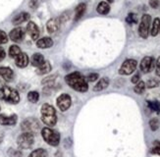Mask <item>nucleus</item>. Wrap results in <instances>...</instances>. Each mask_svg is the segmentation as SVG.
I'll return each mask as SVG.
<instances>
[{
  "label": "nucleus",
  "instance_id": "nucleus-1",
  "mask_svg": "<svg viewBox=\"0 0 160 157\" xmlns=\"http://www.w3.org/2000/svg\"><path fill=\"white\" fill-rule=\"evenodd\" d=\"M67 85L73 88L74 91L80 92H86L88 90V85L87 79L79 72H74L67 75L65 77Z\"/></svg>",
  "mask_w": 160,
  "mask_h": 157
},
{
  "label": "nucleus",
  "instance_id": "nucleus-2",
  "mask_svg": "<svg viewBox=\"0 0 160 157\" xmlns=\"http://www.w3.org/2000/svg\"><path fill=\"white\" fill-rule=\"evenodd\" d=\"M40 114H41V120L46 126L53 127L56 125L57 123V115L56 111L52 105L44 103L41 106L40 109Z\"/></svg>",
  "mask_w": 160,
  "mask_h": 157
},
{
  "label": "nucleus",
  "instance_id": "nucleus-3",
  "mask_svg": "<svg viewBox=\"0 0 160 157\" xmlns=\"http://www.w3.org/2000/svg\"><path fill=\"white\" fill-rule=\"evenodd\" d=\"M0 99L8 102L10 104H17L20 101V94L15 88L7 86H0Z\"/></svg>",
  "mask_w": 160,
  "mask_h": 157
},
{
  "label": "nucleus",
  "instance_id": "nucleus-4",
  "mask_svg": "<svg viewBox=\"0 0 160 157\" xmlns=\"http://www.w3.org/2000/svg\"><path fill=\"white\" fill-rule=\"evenodd\" d=\"M41 135L44 141L51 146H57L60 142V135L54 130L45 127L41 130Z\"/></svg>",
  "mask_w": 160,
  "mask_h": 157
},
{
  "label": "nucleus",
  "instance_id": "nucleus-5",
  "mask_svg": "<svg viewBox=\"0 0 160 157\" xmlns=\"http://www.w3.org/2000/svg\"><path fill=\"white\" fill-rule=\"evenodd\" d=\"M34 142V136L32 133L23 132L17 139V145L21 149H29L32 146Z\"/></svg>",
  "mask_w": 160,
  "mask_h": 157
},
{
  "label": "nucleus",
  "instance_id": "nucleus-6",
  "mask_svg": "<svg viewBox=\"0 0 160 157\" xmlns=\"http://www.w3.org/2000/svg\"><path fill=\"white\" fill-rule=\"evenodd\" d=\"M21 129H22L23 132L32 133L34 135L40 129V125H39V122L37 119L28 118L22 122V124H21Z\"/></svg>",
  "mask_w": 160,
  "mask_h": 157
},
{
  "label": "nucleus",
  "instance_id": "nucleus-7",
  "mask_svg": "<svg viewBox=\"0 0 160 157\" xmlns=\"http://www.w3.org/2000/svg\"><path fill=\"white\" fill-rule=\"evenodd\" d=\"M151 23V17L148 14H144L142 17L140 26H138V35L142 38H147L149 33V28Z\"/></svg>",
  "mask_w": 160,
  "mask_h": 157
},
{
  "label": "nucleus",
  "instance_id": "nucleus-8",
  "mask_svg": "<svg viewBox=\"0 0 160 157\" xmlns=\"http://www.w3.org/2000/svg\"><path fill=\"white\" fill-rule=\"evenodd\" d=\"M137 66H138V62L136 60L134 59L125 60L119 69V74L124 75V76H128V75L133 74L137 69Z\"/></svg>",
  "mask_w": 160,
  "mask_h": 157
},
{
  "label": "nucleus",
  "instance_id": "nucleus-9",
  "mask_svg": "<svg viewBox=\"0 0 160 157\" xmlns=\"http://www.w3.org/2000/svg\"><path fill=\"white\" fill-rule=\"evenodd\" d=\"M56 104L62 112L67 111L68 109L71 107V104H72L71 96L70 95H68L67 93L60 94L56 99Z\"/></svg>",
  "mask_w": 160,
  "mask_h": 157
},
{
  "label": "nucleus",
  "instance_id": "nucleus-10",
  "mask_svg": "<svg viewBox=\"0 0 160 157\" xmlns=\"http://www.w3.org/2000/svg\"><path fill=\"white\" fill-rule=\"evenodd\" d=\"M155 66V61L153 59V57L151 56H145L144 58H142V62L140 64V69L142 73L147 74L151 72V70L153 69Z\"/></svg>",
  "mask_w": 160,
  "mask_h": 157
},
{
  "label": "nucleus",
  "instance_id": "nucleus-11",
  "mask_svg": "<svg viewBox=\"0 0 160 157\" xmlns=\"http://www.w3.org/2000/svg\"><path fill=\"white\" fill-rule=\"evenodd\" d=\"M25 36H26V31H25V29L21 28V27H18V28L13 29L9 33L10 39L14 42H23V39L25 38Z\"/></svg>",
  "mask_w": 160,
  "mask_h": 157
},
{
  "label": "nucleus",
  "instance_id": "nucleus-12",
  "mask_svg": "<svg viewBox=\"0 0 160 157\" xmlns=\"http://www.w3.org/2000/svg\"><path fill=\"white\" fill-rule=\"evenodd\" d=\"M17 121H18V117L16 114H12V115L0 114V125L2 126H14L16 125Z\"/></svg>",
  "mask_w": 160,
  "mask_h": 157
},
{
  "label": "nucleus",
  "instance_id": "nucleus-13",
  "mask_svg": "<svg viewBox=\"0 0 160 157\" xmlns=\"http://www.w3.org/2000/svg\"><path fill=\"white\" fill-rule=\"evenodd\" d=\"M27 32L29 33V36L32 37V39L37 40L39 37V29L37 26L36 23L33 22H29L27 25Z\"/></svg>",
  "mask_w": 160,
  "mask_h": 157
},
{
  "label": "nucleus",
  "instance_id": "nucleus-14",
  "mask_svg": "<svg viewBox=\"0 0 160 157\" xmlns=\"http://www.w3.org/2000/svg\"><path fill=\"white\" fill-rule=\"evenodd\" d=\"M29 62H30L29 56H28L26 53H23V52H21L19 55L15 58L16 66L19 67V68H25V67H27L28 65H29Z\"/></svg>",
  "mask_w": 160,
  "mask_h": 157
},
{
  "label": "nucleus",
  "instance_id": "nucleus-15",
  "mask_svg": "<svg viewBox=\"0 0 160 157\" xmlns=\"http://www.w3.org/2000/svg\"><path fill=\"white\" fill-rule=\"evenodd\" d=\"M0 77L5 81H11L14 79V72L9 67H0Z\"/></svg>",
  "mask_w": 160,
  "mask_h": 157
},
{
  "label": "nucleus",
  "instance_id": "nucleus-16",
  "mask_svg": "<svg viewBox=\"0 0 160 157\" xmlns=\"http://www.w3.org/2000/svg\"><path fill=\"white\" fill-rule=\"evenodd\" d=\"M60 27V21L59 19H50L46 23V30L49 33H55Z\"/></svg>",
  "mask_w": 160,
  "mask_h": 157
},
{
  "label": "nucleus",
  "instance_id": "nucleus-17",
  "mask_svg": "<svg viewBox=\"0 0 160 157\" xmlns=\"http://www.w3.org/2000/svg\"><path fill=\"white\" fill-rule=\"evenodd\" d=\"M30 14L27 12H22V13H19L18 15H16L15 17L13 18L12 20V24L15 25V26H18L22 23H25L27 21H29L30 20Z\"/></svg>",
  "mask_w": 160,
  "mask_h": 157
},
{
  "label": "nucleus",
  "instance_id": "nucleus-18",
  "mask_svg": "<svg viewBox=\"0 0 160 157\" xmlns=\"http://www.w3.org/2000/svg\"><path fill=\"white\" fill-rule=\"evenodd\" d=\"M52 45H53V40L50 37H44L42 38H39V39H38V42H37V46L40 49L50 48Z\"/></svg>",
  "mask_w": 160,
  "mask_h": 157
},
{
  "label": "nucleus",
  "instance_id": "nucleus-19",
  "mask_svg": "<svg viewBox=\"0 0 160 157\" xmlns=\"http://www.w3.org/2000/svg\"><path fill=\"white\" fill-rule=\"evenodd\" d=\"M87 10V4L86 3H80L75 10V21H79V20L83 16L85 12Z\"/></svg>",
  "mask_w": 160,
  "mask_h": 157
},
{
  "label": "nucleus",
  "instance_id": "nucleus-20",
  "mask_svg": "<svg viewBox=\"0 0 160 157\" xmlns=\"http://www.w3.org/2000/svg\"><path fill=\"white\" fill-rule=\"evenodd\" d=\"M108 86H109V79L108 78H102L98 81V83L93 86V91H101L103 90H105V88H107Z\"/></svg>",
  "mask_w": 160,
  "mask_h": 157
},
{
  "label": "nucleus",
  "instance_id": "nucleus-21",
  "mask_svg": "<svg viewBox=\"0 0 160 157\" xmlns=\"http://www.w3.org/2000/svg\"><path fill=\"white\" fill-rule=\"evenodd\" d=\"M44 57L42 56V54H40V53H34L32 57V60H31V62H32V65L34 66V67H39L40 65H42L44 63Z\"/></svg>",
  "mask_w": 160,
  "mask_h": 157
},
{
  "label": "nucleus",
  "instance_id": "nucleus-22",
  "mask_svg": "<svg viewBox=\"0 0 160 157\" xmlns=\"http://www.w3.org/2000/svg\"><path fill=\"white\" fill-rule=\"evenodd\" d=\"M52 69L51 64L48 61H44V63L42 65H40L39 67L37 68V74L38 75H45L48 74Z\"/></svg>",
  "mask_w": 160,
  "mask_h": 157
},
{
  "label": "nucleus",
  "instance_id": "nucleus-23",
  "mask_svg": "<svg viewBox=\"0 0 160 157\" xmlns=\"http://www.w3.org/2000/svg\"><path fill=\"white\" fill-rule=\"evenodd\" d=\"M96 11L101 15H106L110 11V5L106 1H101L98 5H97Z\"/></svg>",
  "mask_w": 160,
  "mask_h": 157
},
{
  "label": "nucleus",
  "instance_id": "nucleus-24",
  "mask_svg": "<svg viewBox=\"0 0 160 157\" xmlns=\"http://www.w3.org/2000/svg\"><path fill=\"white\" fill-rule=\"evenodd\" d=\"M160 32V19L155 18L153 20V23L151 26V30H150V35L152 37H156L158 33Z\"/></svg>",
  "mask_w": 160,
  "mask_h": 157
},
{
  "label": "nucleus",
  "instance_id": "nucleus-25",
  "mask_svg": "<svg viewBox=\"0 0 160 157\" xmlns=\"http://www.w3.org/2000/svg\"><path fill=\"white\" fill-rule=\"evenodd\" d=\"M147 88V86H145V83L142 81H140L138 84H136L135 87H134V91L137 94H142Z\"/></svg>",
  "mask_w": 160,
  "mask_h": 157
},
{
  "label": "nucleus",
  "instance_id": "nucleus-26",
  "mask_svg": "<svg viewBox=\"0 0 160 157\" xmlns=\"http://www.w3.org/2000/svg\"><path fill=\"white\" fill-rule=\"evenodd\" d=\"M47 156H48V153L46 150H44L43 148H38V149L33 150L29 157H47Z\"/></svg>",
  "mask_w": 160,
  "mask_h": 157
},
{
  "label": "nucleus",
  "instance_id": "nucleus-27",
  "mask_svg": "<svg viewBox=\"0 0 160 157\" xmlns=\"http://www.w3.org/2000/svg\"><path fill=\"white\" fill-rule=\"evenodd\" d=\"M22 52L18 45H11L9 48V55L11 58H16L19 54Z\"/></svg>",
  "mask_w": 160,
  "mask_h": 157
},
{
  "label": "nucleus",
  "instance_id": "nucleus-28",
  "mask_svg": "<svg viewBox=\"0 0 160 157\" xmlns=\"http://www.w3.org/2000/svg\"><path fill=\"white\" fill-rule=\"evenodd\" d=\"M39 99V93L38 91H30L28 93V100L32 103H37Z\"/></svg>",
  "mask_w": 160,
  "mask_h": 157
},
{
  "label": "nucleus",
  "instance_id": "nucleus-29",
  "mask_svg": "<svg viewBox=\"0 0 160 157\" xmlns=\"http://www.w3.org/2000/svg\"><path fill=\"white\" fill-rule=\"evenodd\" d=\"M148 105L152 111H155L157 113L160 112V103L158 101H148Z\"/></svg>",
  "mask_w": 160,
  "mask_h": 157
},
{
  "label": "nucleus",
  "instance_id": "nucleus-30",
  "mask_svg": "<svg viewBox=\"0 0 160 157\" xmlns=\"http://www.w3.org/2000/svg\"><path fill=\"white\" fill-rule=\"evenodd\" d=\"M160 126V121L157 119V118H153V119H151L149 121V127L151 129V131H156V130H158Z\"/></svg>",
  "mask_w": 160,
  "mask_h": 157
},
{
  "label": "nucleus",
  "instance_id": "nucleus-31",
  "mask_svg": "<svg viewBox=\"0 0 160 157\" xmlns=\"http://www.w3.org/2000/svg\"><path fill=\"white\" fill-rule=\"evenodd\" d=\"M151 153L153 154H157L160 155V141L159 140H155L152 145V148H151Z\"/></svg>",
  "mask_w": 160,
  "mask_h": 157
},
{
  "label": "nucleus",
  "instance_id": "nucleus-32",
  "mask_svg": "<svg viewBox=\"0 0 160 157\" xmlns=\"http://www.w3.org/2000/svg\"><path fill=\"white\" fill-rule=\"evenodd\" d=\"M126 22L128 24H130V25L138 23V17H137V15L134 14V13H130V14L126 18Z\"/></svg>",
  "mask_w": 160,
  "mask_h": 157
},
{
  "label": "nucleus",
  "instance_id": "nucleus-33",
  "mask_svg": "<svg viewBox=\"0 0 160 157\" xmlns=\"http://www.w3.org/2000/svg\"><path fill=\"white\" fill-rule=\"evenodd\" d=\"M145 86H147V87H148V88H153V87H156L159 86V81L155 79H150L147 81Z\"/></svg>",
  "mask_w": 160,
  "mask_h": 157
},
{
  "label": "nucleus",
  "instance_id": "nucleus-34",
  "mask_svg": "<svg viewBox=\"0 0 160 157\" xmlns=\"http://www.w3.org/2000/svg\"><path fill=\"white\" fill-rule=\"evenodd\" d=\"M8 42V36L6 35L4 31L0 30V44H5Z\"/></svg>",
  "mask_w": 160,
  "mask_h": 157
},
{
  "label": "nucleus",
  "instance_id": "nucleus-35",
  "mask_svg": "<svg viewBox=\"0 0 160 157\" xmlns=\"http://www.w3.org/2000/svg\"><path fill=\"white\" fill-rule=\"evenodd\" d=\"M98 78H99V75H98V74H96V73H92V74H89L86 79H87L88 81H92H92H95Z\"/></svg>",
  "mask_w": 160,
  "mask_h": 157
},
{
  "label": "nucleus",
  "instance_id": "nucleus-36",
  "mask_svg": "<svg viewBox=\"0 0 160 157\" xmlns=\"http://www.w3.org/2000/svg\"><path fill=\"white\" fill-rule=\"evenodd\" d=\"M29 6H30V8H32V9H37L38 7V0H30Z\"/></svg>",
  "mask_w": 160,
  "mask_h": 157
},
{
  "label": "nucleus",
  "instance_id": "nucleus-37",
  "mask_svg": "<svg viewBox=\"0 0 160 157\" xmlns=\"http://www.w3.org/2000/svg\"><path fill=\"white\" fill-rule=\"evenodd\" d=\"M149 6L151 8L156 9L159 6V1L158 0H149Z\"/></svg>",
  "mask_w": 160,
  "mask_h": 157
},
{
  "label": "nucleus",
  "instance_id": "nucleus-38",
  "mask_svg": "<svg viewBox=\"0 0 160 157\" xmlns=\"http://www.w3.org/2000/svg\"><path fill=\"white\" fill-rule=\"evenodd\" d=\"M155 72L158 77H160V57L157 59V61L155 62Z\"/></svg>",
  "mask_w": 160,
  "mask_h": 157
},
{
  "label": "nucleus",
  "instance_id": "nucleus-39",
  "mask_svg": "<svg viewBox=\"0 0 160 157\" xmlns=\"http://www.w3.org/2000/svg\"><path fill=\"white\" fill-rule=\"evenodd\" d=\"M140 78H141V76H140V74H138V73H137L136 75H134V76H133V78H132V80H131V81H132V83H133V84H138V81H140Z\"/></svg>",
  "mask_w": 160,
  "mask_h": 157
},
{
  "label": "nucleus",
  "instance_id": "nucleus-40",
  "mask_svg": "<svg viewBox=\"0 0 160 157\" xmlns=\"http://www.w3.org/2000/svg\"><path fill=\"white\" fill-rule=\"evenodd\" d=\"M5 56H6V52H5V50H4L3 47L0 46V61L4 60Z\"/></svg>",
  "mask_w": 160,
  "mask_h": 157
},
{
  "label": "nucleus",
  "instance_id": "nucleus-41",
  "mask_svg": "<svg viewBox=\"0 0 160 157\" xmlns=\"http://www.w3.org/2000/svg\"><path fill=\"white\" fill-rule=\"evenodd\" d=\"M106 2H107V3H113V2H114V0H106Z\"/></svg>",
  "mask_w": 160,
  "mask_h": 157
},
{
  "label": "nucleus",
  "instance_id": "nucleus-42",
  "mask_svg": "<svg viewBox=\"0 0 160 157\" xmlns=\"http://www.w3.org/2000/svg\"><path fill=\"white\" fill-rule=\"evenodd\" d=\"M2 139H3V135L0 133V142H1V140H2Z\"/></svg>",
  "mask_w": 160,
  "mask_h": 157
}]
</instances>
